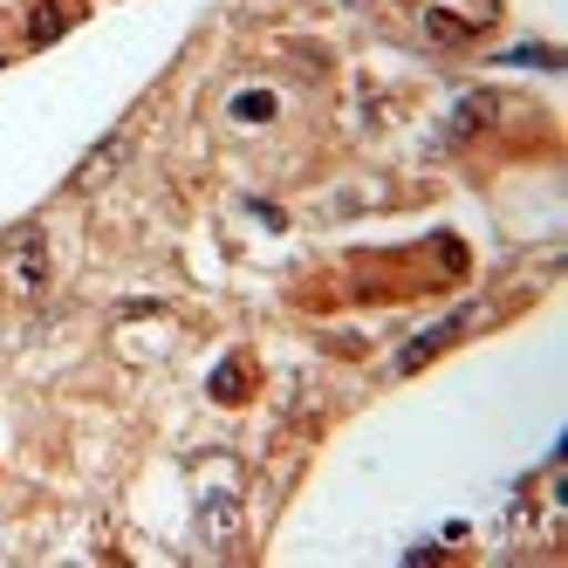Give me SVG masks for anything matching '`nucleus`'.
<instances>
[{"label":"nucleus","instance_id":"nucleus-1","mask_svg":"<svg viewBox=\"0 0 568 568\" xmlns=\"http://www.w3.org/2000/svg\"><path fill=\"white\" fill-rule=\"evenodd\" d=\"M0 267H8V288L34 302V295L49 288V233L34 226V220H28V226H14L8 240H0Z\"/></svg>","mask_w":568,"mask_h":568},{"label":"nucleus","instance_id":"nucleus-2","mask_svg":"<svg viewBox=\"0 0 568 568\" xmlns=\"http://www.w3.org/2000/svg\"><path fill=\"white\" fill-rule=\"evenodd\" d=\"M473 315H479V308H459V315H445V322H432V329H425L418 343H404V349H397V371H425V363H432V356H438L445 343H459V336L473 329Z\"/></svg>","mask_w":568,"mask_h":568},{"label":"nucleus","instance_id":"nucleus-3","mask_svg":"<svg viewBox=\"0 0 568 568\" xmlns=\"http://www.w3.org/2000/svg\"><path fill=\"white\" fill-rule=\"evenodd\" d=\"M233 527H240L233 494H206V500H199V535H206V548H213V555H226V548H233Z\"/></svg>","mask_w":568,"mask_h":568},{"label":"nucleus","instance_id":"nucleus-4","mask_svg":"<svg viewBox=\"0 0 568 568\" xmlns=\"http://www.w3.org/2000/svg\"><path fill=\"white\" fill-rule=\"evenodd\" d=\"M116 158H124V138H103V144L83 158V165L69 172V192H90V185H103V179L116 172Z\"/></svg>","mask_w":568,"mask_h":568},{"label":"nucleus","instance_id":"nucleus-5","mask_svg":"<svg viewBox=\"0 0 568 568\" xmlns=\"http://www.w3.org/2000/svg\"><path fill=\"white\" fill-rule=\"evenodd\" d=\"M62 28H69V14L55 8V0H42V8H34V14H28V42H34V49H49V42H55V34H62Z\"/></svg>","mask_w":568,"mask_h":568},{"label":"nucleus","instance_id":"nucleus-6","mask_svg":"<svg viewBox=\"0 0 568 568\" xmlns=\"http://www.w3.org/2000/svg\"><path fill=\"white\" fill-rule=\"evenodd\" d=\"M425 28H432V42H473V28H479V21H459V14L432 8V14H425Z\"/></svg>","mask_w":568,"mask_h":568},{"label":"nucleus","instance_id":"nucleus-7","mask_svg":"<svg viewBox=\"0 0 568 568\" xmlns=\"http://www.w3.org/2000/svg\"><path fill=\"white\" fill-rule=\"evenodd\" d=\"M494 110H500V97H466V103H459V116H453V138L479 131V124H486V116H494Z\"/></svg>","mask_w":568,"mask_h":568},{"label":"nucleus","instance_id":"nucleus-8","mask_svg":"<svg viewBox=\"0 0 568 568\" xmlns=\"http://www.w3.org/2000/svg\"><path fill=\"white\" fill-rule=\"evenodd\" d=\"M213 397L240 404V397H247V371H240V363H220V371H213Z\"/></svg>","mask_w":568,"mask_h":568},{"label":"nucleus","instance_id":"nucleus-9","mask_svg":"<svg viewBox=\"0 0 568 568\" xmlns=\"http://www.w3.org/2000/svg\"><path fill=\"white\" fill-rule=\"evenodd\" d=\"M233 116H240V124H267V116H274V97H267V90L233 97Z\"/></svg>","mask_w":568,"mask_h":568}]
</instances>
